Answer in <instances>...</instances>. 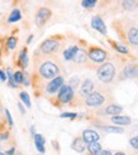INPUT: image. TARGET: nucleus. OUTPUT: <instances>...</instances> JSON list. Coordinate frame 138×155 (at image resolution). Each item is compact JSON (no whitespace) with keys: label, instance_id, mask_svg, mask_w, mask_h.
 I'll use <instances>...</instances> for the list:
<instances>
[{"label":"nucleus","instance_id":"30","mask_svg":"<svg viewBox=\"0 0 138 155\" xmlns=\"http://www.w3.org/2000/svg\"><path fill=\"white\" fill-rule=\"evenodd\" d=\"M70 87H72L74 90L79 86V77H71L70 78V84H68Z\"/></svg>","mask_w":138,"mask_h":155},{"label":"nucleus","instance_id":"1","mask_svg":"<svg viewBox=\"0 0 138 155\" xmlns=\"http://www.w3.org/2000/svg\"><path fill=\"white\" fill-rule=\"evenodd\" d=\"M38 72H40L41 77L44 80H52L55 78L56 76H58L60 73V67L52 61H46L40 66L38 68Z\"/></svg>","mask_w":138,"mask_h":155},{"label":"nucleus","instance_id":"10","mask_svg":"<svg viewBox=\"0 0 138 155\" xmlns=\"http://www.w3.org/2000/svg\"><path fill=\"white\" fill-rule=\"evenodd\" d=\"M93 91H94V82L88 78V80H85L82 82L81 87H80V96L88 97Z\"/></svg>","mask_w":138,"mask_h":155},{"label":"nucleus","instance_id":"15","mask_svg":"<svg viewBox=\"0 0 138 155\" xmlns=\"http://www.w3.org/2000/svg\"><path fill=\"white\" fill-rule=\"evenodd\" d=\"M112 122L116 125H131V117L128 116H120V115H114L112 117Z\"/></svg>","mask_w":138,"mask_h":155},{"label":"nucleus","instance_id":"41","mask_svg":"<svg viewBox=\"0 0 138 155\" xmlns=\"http://www.w3.org/2000/svg\"><path fill=\"white\" fill-rule=\"evenodd\" d=\"M114 155H126V154H124V153H120V151H119V153H117V154H114Z\"/></svg>","mask_w":138,"mask_h":155},{"label":"nucleus","instance_id":"19","mask_svg":"<svg viewBox=\"0 0 138 155\" xmlns=\"http://www.w3.org/2000/svg\"><path fill=\"white\" fill-rule=\"evenodd\" d=\"M28 63H29V59H28V52L26 48H23L22 52L19 53V66L24 69L28 67Z\"/></svg>","mask_w":138,"mask_h":155},{"label":"nucleus","instance_id":"16","mask_svg":"<svg viewBox=\"0 0 138 155\" xmlns=\"http://www.w3.org/2000/svg\"><path fill=\"white\" fill-rule=\"evenodd\" d=\"M33 137H34V145H36L37 150L40 151L41 154H43V153L46 151V149H44V143H46L44 137H43L41 134H36Z\"/></svg>","mask_w":138,"mask_h":155},{"label":"nucleus","instance_id":"36","mask_svg":"<svg viewBox=\"0 0 138 155\" xmlns=\"http://www.w3.org/2000/svg\"><path fill=\"white\" fill-rule=\"evenodd\" d=\"M18 107H19V111H20L22 114H26V108H24V107H23L22 102H19V104H18Z\"/></svg>","mask_w":138,"mask_h":155},{"label":"nucleus","instance_id":"29","mask_svg":"<svg viewBox=\"0 0 138 155\" xmlns=\"http://www.w3.org/2000/svg\"><path fill=\"white\" fill-rule=\"evenodd\" d=\"M105 131H109V133H118V134H122L123 133V129L122 127H112V126H105L103 127Z\"/></svg>","mask_w":138,"mask_h":155},{"label":"nucleus","instance_id":"6","mask_svg":"<svg viewBox=\"0 0 138 155\" xmlns=\"http://www.w3.org/2000/svg\"><path fill=\"white\" fill-rule=\"evenodd\" d=\"M60 48V42L56 39H46L40 47V51L43 54H52L56 53Z\"/></svg>","mask_w":138,"mask_h":155},{"label":"nucleus","instance_id":"18","mask_svg":"<svg viewBox=\"0 0 138 155\" xmlns=\"http://www.w3.org/2000/svg\"><path fill=\"white\" fill-rule=\"evenodd\" d=\"M102 151V145L98 141H91L88 144V153L90 155H99Z\"/></svg>","mask_w":138,"mask_h":155},{"label":"nucleus","instance_id":"32","mask_svg":"<svg viewBox=\"0 0 138 155\" xmlns=\"http://www.w3.org/2000/svg\"><path fill=\"white\" fill-rule=\"evenodd\" d=\"M129 144H131L134 149H138V136H134L129 140Z\"/></svg>","mask_w":138,"mask_h":155},{"label":"nucleus","instance_id":"42","mask_svg":"<svg viewBox=\"0 0 138 155\" xmlns=\"http://www.w3.org/2000/svg\"><path fill=\"white\" fill-rule=\"evenodd\" d=\"M0 155H5V154H4V153H2V151H0Z\"/></svg>","mask_w":138,"mask_h":155},{"label":"nucleus","instance_id":"24","mask_svg":"<svg viewBox=\"0 0 138 155\" xmlns=\"http://www.w3.org/2000/svg\"><path fill=\"white\" fill-rule=\"evenodd\" d=\"M19 97H20V100H22V102L24 104V105H26L28 108L32 107V104H30V97H29V95L27 94L26 91L20 92V94H19Z\"/></svg>","mask_w":138,"mask_h":155},{"label":"nucleus","instance_id":"26","mask_svg":"<svg viewBox=\"0 0 138 155\" xmlns=\"http://www.w3.org/2000/svg\"><path fill=\"white\" fill-rule=\"evenodd\" d=\"M6 47H8V49H10V51L15 49V47H17V38H15V37H9V38H8Z\"/></svg>","mask_w":138,"mask_h":155},{"label":"nucleus","instance_id":"21","mask_svg":"<svg viewBox=\"0 0 138 155\" xmlns=\"http://www.w3.org/2000/svg\"><path fill=\"white\" fill-rule=\"evenodd\" d=\"M79 51V47H76V45H72V47L67 48L66 51H64V58L66 61H72L74 57L76 56V53Z\"/></svg>","mask_w":138,"mask_h":155},{"label":"nucleus","instance_id":"34","mask_svg":"<svg viewBox=\"0 0 138 155\" xmlns=\"http://www.w3.org/2000/svg\"><path fill=\"white\" fill-rule=\"evenodd\" d=\"M0 81H3V82L6 81V73L3 71V69H0Z\"/></svg>","mask_w":138,"mask_h":155},{"label":"nucleus","instance_id":"9","mask_svg":"<svg viewBox=\"0 0 138 155\" xmlns=\"http://www.w3.org/2000/svg\"><path fill=\"white\" fill-rule=\"evenodd\" d=\"M91 27H93L95 30H98L99 33L104 34V35H106V33H108L106 25L104 24V21L100 17H93V19H91Z\"/></svg>","mask_w":138,"mask_h":155},{"label":"nucleus","instance_id":"20","mask_svg":"<svg viewBox=\"0 0 138 155\" xmlns=\"http://www.w3.org/2000/svg\"><path fill=\"white\" fill-rule=\"evenodd\" d=\"M86 58H88L86 52L84 51V49H80L79 48L78 53H76V56L74 57L72 61L75 62V63H78V64H82V63H85V62H86Z\"/></svg>","mask_w":138,"mask_h":155},{"label":"nucleus","instance_id":"4","mask_svg":"<svg viewBox=\"0 0 138 155\" xmlns=\"http://www.w3.org/2000/svg\"><path fill=\"white\" fill-rule=\"evenodd\" d=\"M88 57L94 62V63H104L108 54L102 48H96V47H93L90 48V51L88 52Z\"/></svg>","mask_w":138,"mask_h":155},{"label":"nucleus","instance_id":"14","mask_svg":"<svg viewBox=\"0 0 138 155\" xmlns=\"http://www.w3.org/2000/svg\"><path fill=\"white\" fill-rule=\"evenodd\" d=\"M127 38H128V42L132 45H138V28H136V27L129 28Z\"/></svg>","mask_w":138,"mask_h":155},{"label":"nucleus","instance_id":"37","mask_svg":"<svg viewBox=\"0 0 138 155\" xmlns=\"http://www.w3.org/2000/svg\"><path fill=\"white\" fill-rule=\"evenodd\" d=\"M99 155H112V151L110 150H102Z\"/></svg>","mask_w":138,"mask_h":155},{"label":"nucleus","instance_id":"7","mask_svg":"<svg viewBox=\"0 0 138 155\" xmlns=\"http://www.w3.org/2000/svg\"><path fill=\"white\" fill-rule=\"evenodd\" d=\"M64 77L62 76H56L55 78H52V81L48 82V84L46 86V92L50 95H55L60 91V88L64 86Z\"/></svg>","mask_w":138,"mask_h":155},{"label":"nucleus","instance_id":"13","mask_svg":"<svg viewBox=\"0 0 138 155\" xmlns=\"http://www.w3.org/2000/svg\"><path fill=\"white\" fill-rule=\"evenodd\" d=\"M71 148L78 153H84L85 151V148H86V143L84 141L82 137H76L71 144Z\"/></svg>","mask_w":138,"mask_h":155},{"label":"nucleus","instance_id":"40","mask_svg":"<svg viewBox=\"0 0 138 155\" xmlns=\"http://www.w3.org/2000/svg\"><path fill=\"white\" fill-rule=\"evenodd\" d=\"M32 39H33V35H29V37H28V41H27V43L29 44L30 42H32Z\"/></svg>","mask_w":138,"mask_h":155},{"label":"nucleus","instance_id":"5","mask_svg":"<svg viewBox=\"0 0 138 155\" xmlns=\"http://www.w3.org/2000/svg\"><path fill=\"white\" fill-rule=\"evenodd\" d=\"M74 88L70 87L68 84H64L58 91V101L61 104H70V101H72L74 98Z\"/></svg>","mask_w":138,"mask_h":155},{"label":"nucleus","instance_id":"8","mask_svg":"<svg viewBox=\"0 0 138 155\" xmlns=\"http://www.w3.org/2000/svg\"><path fill=\"white\" fill-rule=\"evenodd\" d=\"M51 15H52V12L48 9V8H41V9L37 12L36 18H34L36 25H38V27L44 25L46 21L51 18Z\"/></svg>","mask_w":138,"mask_h":155},{"label":"nucleus","instance_id":"33","mask_svg":"<svg viewBox=\"0 0 138 155\" xmlns=\"http://www.w3.org/2000/svg\"><path fill=\"white\" fill-rule=\"evenodd\" d=\"M5 116H6V120H8V124L10 126H13V119H12V115L9 112V110H5Z\"/></svg>","mask_w":138,"mask_h":155},{"label":"nucleus","instance_id":"17","mask_svg":"<svg viewBox=\"0 0 138 155\" xmlns=\"http://www.w3.org/2000/svg\"><path fill=\"white\" fill-rule=\"evenodd\" d=\"M122 111H123V108H122V106L119 105H109L106 106L104 110H103V114L104 115H119Z\"/></svg>","mask_w":138,"mask_h":155},{"label":"nucleus","instance_id":"25","mask_svg":"<svg viewBox=\"0 0 138 155\" xmlns=\"http://www.w3.org/2000/svg\"><path fill=\"white\" fill-rule=\"evenodd\" d=\"M13 78H14V81L17 84H22L23 82H24V73L20 72V71H17L13 74Z\"/></svg>","mask_w":138,"mask_h":155},{"label":"nucleus","instance_id":"2","mask_svg":"<svg viewBox=\"0 0 138 155\" xmlns=\"http://www.w3.org/2000/svg\"><path fill=\"white\" fill-rule=\"evenodd\" d=\"M116 76V67H114L110 62L103 63L98 68V77L99 80L104 83H110Z\"/></svg>","mask_w":138,"mask_h":155},{"label":"nucleus","instance_id":"3","mask_svg":"<svg viewBox=\"0 0 138 155\" xmlns=\"http://www.w3.org/2000/svg\"><path fill=\"white\" fill-rule=\"evenodd\" d=\"M85 98H86L85 100V104L89 107H99V106H102L105 102V96L102 94V92H99V91H95V92L93 91Z\"/></svg>","mask_w":138,"mask_h":155},{"label":"nucleus","instance_id":"12","mask_svg":"<svg viewBox=\"0 0 138 155\" xmlns=\"http://www.w3.org/2000/svg\"><path fill=\"white\" fill-rule=\"evenodd\" d=\"M123 77L124 78H136V77H138V67L134 64H128L123 71Z\"/></svg>","mask_w":138,"mask_h":155},{"label":"nucleus","instance_id":"31","mask_svg":"<svg viewBox=\"0 0 138 155\" xmlns=\"http://www.w3.org/2000/svg\"><path fill=\"white\" fill-rule=\"evenodd\" d=\"M114 47H116V49L118 51V52H120V53H128V48L127 47H124V45H120V44H116L114 45Z\"/></svg>","mask_w":138,"mask_h":155},{"label":"nucleus","instance_id":"35","mask_svg":"<svg viewBox=\"0 0 138 155\" xmlns=\"http://www.w3.org/2000/svg\"><path fill=\"white\" fill-rule=\"evenodd\" d=\"M8 133H0V140H6L8 139Z\"/></svg>","mask_w":138,"mask_h":155},{"label":"nucleus","instance_id":"23","mask_svg":"<svg viewBox=\"0 0 138 155\" xmlns=\"http://www.w3.org/2000/svg\"><path fill=\"white\" fill-rule=\"evenodd\" d=\"M122 6H123V9L132 12V10H134L138 6V3H137V0H123Z\"/></svg>","mask_w":138,"mask_h":155},{"label":"nucleus","instance_id":"11","mask_svg":"<svg viewBox=\"0 0 138 155\" xmlns=\"http://www.w3.org/2000/svg\"><path fill=\"white\" fill-rule=\"evenodd\" d=\"M81 137L84 139V141H85L86 144H89L91 141H98L99 140V134L96 133V131H94V130L88 129V130H85L82 133V136Z\"/></svg>","mask_w":138,"mask_h":155},{"label":"nucleus","instance_id":"43","mask_svg":"<svg viewBox=\"0 0 138 155\" xmlns=\"http://www.w3.org/2000/svg\"><path fill=\"white\" fill-rule=\"evenodd\" d=\"M0 54H2V51H0Z\"/></svg>","mask_w":138,"mask_h":155},{"label":"nucleus","instance_id":"28","mask_svg":"<svg viewBox=\"0 0 138 155\" xmlns=\"http://www.w3.org/2000/svg\"><path fill=\"white\" fill-rule=\"evenodd\" d=\"M60 117L61 119H70V120H74L78 117V114H75V112H62L60 115Z\"/></svg>","mask_w":138,"mask_h":155},{"label":"nucleus","instance_id":"22","mask_svg":"<svg viewBox=\"0 0 138 155\" xmlns=\"http://www.w3.org/2000/svg\"><path fill=\"white\" fill-rule=\"evenodd\" d=\"M22 19V13L19 9H13L9 18H8V23H17Z\"/></svg>","mask_w":138,"mask_h":155},{"label":"nucleus","instance_id":"27","mask_svg":"<svg viewBox=\"0 0 138 155\" xmlns=\"http://www.w3.org/2000/svg\"><path fill=\"white\" fill-rule=\"evenodd\" d=\"M98 4V0H82L81 2V5L84 6V8H94L95 5Z\"/></svg>","mask_w":138,"mask_h":155},{"label":"nucleus","instance_id":"39","mask_svg":"<svg viewBox=\"0 0 138 155\" xmlns=\"http://www.w3.org/2000/svg\"><path fill=\"white\" fill-rule=\"evenodd\" d=\"M30 134H32L33 136L36 135V131H34V126H32V127H30Z\"/></svg>","mask_w":138,"mask_h":155},{"label":"nucleus","instance_id":"38","mask_svg":"<svg viewBox=\"0 0 138 155\" xmlns=\"http://www.w3.org/2000/svg\"><path fill=\"white\" fill-rule=\"evenodd\" d=\"M14 153H15V149L14 148H12V149H9L6 153H5V155H14Z\"/></svg>","mask_w":138,"mask_h":155}]
</instances>
